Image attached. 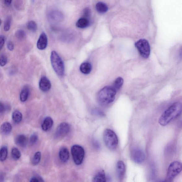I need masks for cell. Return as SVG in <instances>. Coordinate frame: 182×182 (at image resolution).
I'll use <instances>...</instances> for the list:
<instances>
[{
  "label": "cell",
  "mask_w": 182,
  "mask_h": 182,
  "mask_svg": "<svg viewBox=\"0 0 182 182\" xmlns=\"http://www.w3.org/2000/svg\"><path fill=\"white\" fill-rule=\"evenodd\" d=\"M182 112L181 103H174L162 114L159 119V123L162 126H166L173 119L180 115Z\"/></svg>",
  "instance_id": "obj_1"
},
{
  "label": "cell",
  "mask_w": 182,
  "mask_h": 182,
  "mask_svg": "<svg viewBox=\"0 0 182 182\" xmlns=\"http://www.w3.org/2000/svg\"><path fill=\"white\" fill-rule=\"evenodd\" d=\"M116 91L112 86H107L102 89L98 95V100L100 104L107 105L114 101Z\"/></svg>",
  "instance_id": "obj_2"
},
{
  "label": "cell",
  "mask_w": 182,
  "mask_h": 182,
  "mask_svg": "<svg viewBox=\"0 0 182 182\" xmlns=\"http://www.w3.org/2000/svg\"><path fill=\"white\" fill-rule=\"evenodd\" d=\"M51 65L54 71L57 75L62 76L65 72V67L63 62L57 53L54 51L51 52Z\"/></svg>",
  "instance_id": "obj_3"
},
{
  "label": "cell",
  "mask_w": 182,
  "mask_h": 182,
  "mask_svg": "<svg viewBox=\"0 0 182 182\" xmlns=\"http://www.w3.org/2000/svg\"><path fill=\"white\" fill-rule=\"evenodd\" d=\"M104 140L106 146L111 150L116 149L118 146V139L114 132L109 129L104 131Z\"/></svg>",
  "instance_id": "obj_4"
},
{
  "label": "cell",
  "mask_w": 182,
  "mask_h": 182,
  "mask_svg": "<svg viewBox=\"0 0 182 182\" xmlns=\"http://www.w3.org/2000/svg\"><path fill=\"white\" fill-rule=\"evenodd\" d=\"M135 46L141 56L144 58L149 57L150 51L149 42L146 40L141 39L136 43Z\"/></svg>",
  "instance_id": "obj_5"
},
{
  "label": "cell",
  "mask_w": 182,
  "mask_h": 182,
  "mask_svg": "<svg viewBox=\"0 0 182 182\" xmlns=\"http://www.w3.org/2000/svg\"><path fill=\"white\" fill-rule=\"evenodd\" d=\"M71 153L75 163L77 165L82 163L85 154L83 148L80 145H74L71 148Z\"/></svg>",
  "instance_id": "obj_6"
},
{
  "label": "cell",
  "mask_w": 182,
  "mask_h": 182,
  "mask_svg": "<svg viewBox=\"0 0 182 182\" xmlns=\"http://www.w3.org/2000/svg\"><path fill=\"white\" fill-rule=\"evenodd\" d=\"M182 164L178 161H175L170 164L167 171V179L171 180L181 171Z\"/></svg>",
  "instance_id": "obj_7"
},
{
  "label": "cell",
  "mask_w": 182,
  "mask_h": 182,
  "mask_svg": "<svg viewBox=\"0 0 182 182\" xmlns=\"http://www.w3.org/2000/svg\"><path fill=\"white\" fill-rule=\"evenodd\" d=\"M70 130L71 127L68 124L65 122L62 123L57 127L54 133V138L57 139L62 138L67 135Z\"/></svg>",
  "instance_id": "obj_8"
},
{
  "label": "cell",
  "mask_w": 182,
  "mask_h": 182,
  "mask_svg": "<svg viewBox=\"0 0 182 182\" xmlns=\"http://www.w3.org/2000/svg\"><path fill=\"white\" fill-rule=\"evenodd\" d=\"M131 157L134 162L138 164L143 162L145 158V153L140 148H136L131 151Z\"/></svg>",
  "instance_id": "obj_9"
},
{
  "label": "cell",
  "mask_w": 182,
  "mask_h": 182,
  "mask_svg": "<svg viewBox=\"0 0 182 182\" xmlns=\"http://www.w3.org/2000/svg\"><path fill=\"white\" fill-rule=\"evenodd\" d=\"M48 17L50 21L55 23L60 22L64 19L63 14L61 11L56 10L50 12Z\"/></svg>",
  "instance_id": "obj_10"
},
{
  "label": "cell",
  "mask_w": 182,
  "mask_h": 182,
  "mask_svg": "<svg viewBox=\"0 0 182 182\" xmlns=\"http://www.w3.org/2000/svg\"><path fill=\"white\" fill-rule=\"evenodd\" d=\"M40 89L42 92H48L51 88V83L50 81L45 76H42L41 78L39 84Z\"/></svg>",
  "instance_id": "obj_11"
},
{
  "label": "cell",
  "mask_w": 182,
  "mask_h": 182,
  "mask_svg": "<svg viewBox=\"0 0 182 182\" xmlns=\"http://www.w3.org/2000/svg\"><path fill=\"white\" fill-rule=\"evenodd\" d=\"M48 44L47 36L44 32H43L40 36L37 43V47L40 50H44L46 48Z\"/></svg>",
  "instance_id": "obj_12"
},
{
  "label": "cell",
  "mask_w": 182,
  "mask_h": 182,
  "mask_svg": "<svg viewBox=\"0 0 182 182\" xmlns=\"http://www.w3.org/2000/svg\"><path fill=\"white\" fill-rule=\"evenodd\" d=\"M117 173L119 178L121 180L124 178L126 171L125 165L124 162L119 161L117 164Z\"/></svg>",
  "instance_id": "obj_13"
},
{
  "label": "cell",
  "mask_w": 182,
  "mask_h": 182,
  "mask_svg": "<svg viewBox=\"0 0 182 182\" xmlns=\"http://www.w3.org/2000/svg\"><path fill=\"white\" fill-rule=\"evenodd\" d=\"M53 124V120L51 117L48 116L45 117L42 124V130L45 131H49L52 128Z\"/></svg>",
  "instance_id": "obj_14"
},
{
  "label": "cell",
  "mask_w": 182,
  "mask_h": 182,
  "mask_svg": "<svg viewBox=\"0 0 182 182\" xmlns=\"http://www.w3.org/2000/svg\"><path fill=\"white\" fill-rule=\"evenodd\" d=\"M59 158L63 162H67L69 158V153L67 148L63 147L61 148L59 152Z\"/></svg>",
  "instance_id": "obj_15"
},
{
  "label": "cell",
  "mask_w": 182,
  "mask_h": 182,
  "mask_svg": "<svg viewBox=\"0 0 182 182\" xmlns=\"http://www.w3.org/2000/svg\"><path fill=\"white\" fill-rule=\"evenodd\" d=\"M15 142L16 144L19 146L25 147L27 145L28 139L25 135L21 134L16 136Z\"/></svg>",
  "instance_id": "obj_16"
},
{
  "label": "cell",
  "mask_w": 182,
  "mask_h": 182,
  "mask_svg": "<svg viewBox=\"0 0 182 182\" xmlns=\"http://www.w3.org/2000/svg\"><path fill=\"white\" fill-rule=\"evenodd\" d=\"M30 88L27 85L23 87L20 95V99L21 101L24 102L28 99L30 94Z\"/></svg>",
  "instance_id": "obj_17"
},
{
  "label": "cell",
  "mask_w": 182,
  "mask_h": 182,
  "mask_svg": "<svg viewBox=\"0 0 182 182\" xmlns=\"http://www.w3.org/2000/svg\"><path fill=\"white\" fill-rule=\"evenodd\" d=\"M90 25L89 19L82 18L79 19L76 24V25L78 28H84L88 27Z\"/></svg>",
  "instance_id": "obj_18"
},
{
  "label": "cell",
  "mask_w": 182,
  "mask_h": 182,
  "mask_svg": "<svg viewBox=\"0 0 182 182\" xmlns=\"http://www.w3.org/2000/svg\"><path fill=\"white\" fill-rule=\"evenodd\" d=\"M12 128L11 124L8 122H5L1 126V132L3 135H8L11 133Z\"/></svg>",
  "instance_id": "obj_19"
},
{
  "label": "cell",
  "mask_w": 182,
  "mask_h": 182,
  "mask_svg": "<svg viewBox=\"0 0 182 182\" xmlns=\"http://www.w3.org/2000/svg\"><path fill=\"white\" fill-rule=\"evenodd\" d=\"M95 8L97 11L100 14L106 13L108 10L107 5L102 2H98L96 5Z\"/></svg>",
  "instance_id": "obj_20"
},
{
  "label": "cell",
  "mask_w": 182,
  "mask_h": 182,
  "mask_svg": "<svg viewBox=\"0 0 182 182\" xmlns=\"http://www.w3.org/2000/svg\"><path fill=\"white\" fill-rule=\"evenodd\" d=\"M92 69V66L90 63L89 62L83 63L80 66V70L81 73L88 75L90 73Z\"/></svg>",
  "instance_id": "obj_21"
},
{
  "label": "cell",
  "mask_w": 182,
  "mask_h": 182,
  "mask_svg": "<svg viewBox=\"0 0 182 182\" xmlns=\"http://www.w3.org/2000/svg\"><path fill=\"white\" fill-rule=\"evenodd\" d=\"M106 178L104 171H100L95 175L93 181L97 182H106Z\"/></svg>",
  "instance_id": "obj_22"
},
{
  "label": "cell",
  "mask_w": 182,
  "mask_h": 182,
  "mask_svg": "<svg viewBox=\"0 0 182 182\" xmlns=\"http://www.w3.org/2000/svg\"><path fill=\"white\" fill-rule=\"evenodd\" d=\"M23 115L20 111L15 110L12 114V119L13 121L16 124H19L22 121Z\"/></svg>",
  "instance_id": "obj_23"
},
{
  "label": "cell",
  "mask_w": 182,
  "mask_h": 182,
  "mask_svg": "<svg viewBox=\"0 0 182 182\" xmlns=\"http://www.w3.org/2000/svg\"><path fill=\"white\" fill-rule=\"evenodd\" d=\"M123 83L124 80L123 78L121 77H119L115 80L112 86L117 92V91L120 89L122 86L123 85Z\"/></svg>",
  "instance_id": "obj_24"
},
{
  "label": "cell",
  "mask_w": 182,
  "mask_h": 182,
  "mask_svg": "<svg viewBox=\"0 0 182 182\" xmlns=\"http://www.w3.org/2000/svg\"><path fill=\"white\" fill-rule=\"evenodd\" d=\"M8 152V148L6 146H5L1 148L0 152V160L1 162H3L6 159Z\"/></svg>",
  "instance_id": "obj_25"
},
{
  "label": "cell",
  "mask_w": 182,
  "mask_h": 182,
  "mask_svg": "<svg viewBox=\"0 0 182 182\" xmlns=\"http://www.w3.org/2000/svg\"><path fill=\"white\" fill-rule=\"evenodd\" d=\"M11 156L15 160H18L20 158L21 156V153L17 148L14 147L12 148L11 152Z\"/></svg>",
  "instance_id": "obj_26"
},
{
  "label": "cell",
  "mask_w": 182,
  "mask_h": 182,
  "mask_svg": "<svg viewBox=\"0 0 182 182\" xmlns=\"http://www.w3.org/2000/svg\"><path fill=\"white\" fill-rule=\"evenodd\" d=\"M41 158V153L40 152L36 153L32 160V164L33 166H36L39 163Z\"/></svg>",
  "instance_id": "obj_27"
},
{
  "label": "cell",
  "mask_w": 182,
  "mask_h": 182,
  "mask_svg": "<svg viewBox=\"0 0 182 182\" xmlns=\"http://www.w3.org/2000/svg\"><path fill=\"white\" fill-rule=\"evenodd\" d=\"M27 28L31 32H35L37 29V24L35 21H31L28 24Z\"/></svg>",
  "instance_id": "obj_28"
},
{
  "label": "cell",
  "mask_w": 182,
  "mask_h": 182,
  "mask_svg": "<svg viewBox=\"0 0 182 182\" xmlns=\"http://www.w3.org/2000/svg\"><path fill=\"white\" fill-rule=\"evenodd\" d=\"M15 36L18 39L20 40H23L26 37V33L24 30H19L16 31L15 33Z\"/></svg>",
  "instance_id": "obj_29"
},
{
  "label": "cell",
  "mask_w": 182,
  "mask_h": 182,
  "mask_svg": "<svg viewBox=\"0 0 182 182\" xmlns=\"http://www.w3.org/2000/svg\"><path fill=\"white\" fill-rule=\"evenodd\" d=\"M11 17L8 16L5 21L4 25V30L6 32H8L10 29L11 24Z\"/></svg>",
  "instance_id": "obj_30"
},
{
  "label": "cell",
  "mask_w": 182,
  "mask_h": 182,
  "mask_svg": "<svg viewBox=\"0 0 182 182\" xmlns=\"http://www.w3.org/2000/svg\"><path fill=\"white\" fill-rule=\"evenodd\" d=\"M24 0H15L14 5L17 9L20 10L23 8L24 6Z\"/></svg>",
  "instance_id": "obj_31"
},
{
  "label": "cell",
  "mask_w": 182,
  "mask_h": 182,
  "mask_svg": "<svg viewBox=\"0 0 182 182\" xmlns=\"http://www.w3.org/2000/svg\"><path fill=\"white\" fill-rule=\"evenodd\" d=\"M38 136L37 134L33 133L31 135L30 139V142L31 145H33L37 142Z\"/></svg>",
  "instance_id": "obj_32"
},
{
  "label": "cell",
  "mask_w": 182,
  "mask_h": 182,
  "mask_svg": "<svg viewBox=\"0 0 182 182\" xmlns=\"http://www.w3.org/2000/svg\"><path fill=\"white\" fill-rule=\"evenodd\" d=\"M91 11L89 8H87L84 9L82 18L89 19Z\"/></svg>",
  "instance_id": "obj_33"
},
{
  "label": "cell",
  "mask_w": 182,
  "mask_h": 182,
  "mask_svg": "<svg viewBox=\"0 0 182 182\" xmlns=\"http://www.w3.org/2000/svg\"><path fill=\"white\" fill-rule=\"evenodd\" d=\"M10 109V107L9 106V105H6L4 104L3 103L1 102V103H0V111H1V113L6 111Z\"/></svg>",
  "instance_id": "obj_34"
},
{
  "label": "cell",
  "mask_w": 182,
  "mask_h": 182,
  "mask_svg": "<svg viewBox=\"0 0 182 182\" xmlns=\"http://www.w3.org/2000/svg\"><path fill=\"white\" fill-rule=\"evenodd\" d=\"M7 61H8V58L5 55L2 54L1 56V58H0V63H1V66L2 67H3L5 66L7 63Z\"/></svg>",
  "instance_id": "obj_35"
},
{
  "label": "cell",
  "mask_w": 182,
  "mask_h": 182,
  "mask_svg": "<svg viewBox=\"0 0 182 182\" xmlns=\"http://www.w3.org/2000/svg\"><path fill=\"white\" fill-rule=\"evenodd\" d=\"M30 182H44L43 179L39 176H36L33 177L30 180Z\"/></svg>",
  "instance_id": "obj_36"
},
{
  "label": "cell",
  "mask_w": 182,
  "mask_h": 182,
  "mask_svg": "<svg viewBox=\"0 0 182 182\" xmlns=\"http://www.w3.org/2000/svg\"><path fill=\"white\" fill-rule=\"evenodd\" d=\"M6 38L4 35H1L0 37V47L1 49H2L3 47L4 43L5 42Z\"/></svg>",
  "instance_id": "obj_37"
},
{
  "label": "cell",
  "mask_w": 182,
  "mask_h": 182,
  "mask_svg": "<svg viewBox=\"0 0 182 182\" xmlns=\"http://www.w3.org/2000/svg\"><path fill=\"white\" fill-rule=\"evenodd\" d=\"M7 48L11 51H13L14 49V45L13 43L11 41H9L7 43Z\"/></svg>",
  "instance_id": "obj_38"
},
{
  "label": "cell",
  "mask_w": 182,
  "mask_h": 182,
  "mask_svg": "<svg viewBox=\"0 0 182 182\" xmlns=\"http://www.w3.org/2000/svg\"><path fill=\"white\" fill-rule=\"evenodd\" d=\"M12 0H4L5 4L7 6H9L11 5Z\"/></svg>",
  "instance_id": "obj_39"
},
{
  "label": "cell",
  "mask_w": 182,
  "mask_h": 182,
  "mask_svg": "<svg viewBox=\"0 0 182 182\" xmlns=\"http://www.w3.org/2000/svg\"><path fill=\"white\" fill-rule=\"evenodd\" d=\"M180 56L181 57H182V47H181L180 50Z\"/></svg>",
  "instance_id": "obj_40"
}]
</instances>
